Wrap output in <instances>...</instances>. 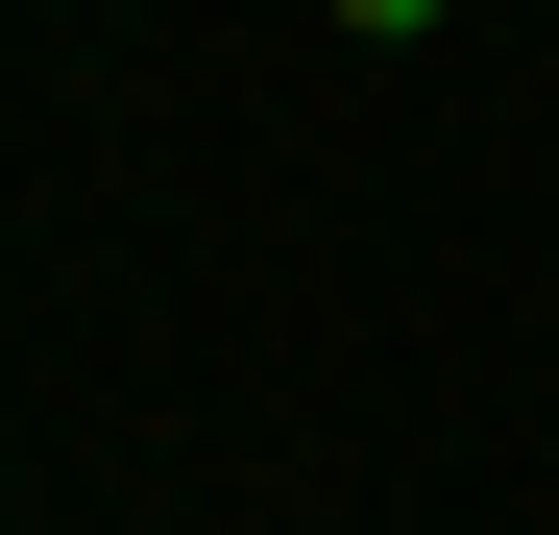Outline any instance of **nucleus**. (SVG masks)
Returning a JSON list of instances; mask_svg holds the SVG:
<instances>
[{
	"label": "nucleus",
	"instance_id": "obj_1",
	"mask_svg": "<svg viewBox=\"0 0 559 535\" xmlns=\"http://www.w3.org/2000/svg\"><path fill=\"white\" fill-rule=\"evenodd\" d=\"M317 25H341V49H438L462 0H317Z\"/></svg>",
	"mask_w": 559,
	"mask_h": 535
}]
</instances>
